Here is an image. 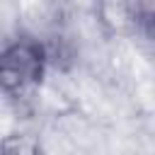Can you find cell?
Masks as SVG:
<instances>
[{"label":"cell","mask_w":155,"mask_h":155,"mask_svg":"<svg viewBox=\"0 0 155 155\" xmlns=\"http://www.w3.org/2000/svg\"><path fill=\"white\" fill-rule=\"evenodd\" d=\"M5 155H39L36 143L29 136H10L5 138Z\"/></svg>","instance_id":"7a4b0ae2"},{"label":"cell","mask_w":155,"mask_h":155,"mask_svg":"<svg viewBox=\"0 0 155 155\" xmlns=\"http://www.w3.org/2000/svg\"><path fill=\"white\" fill-rule=\"evenodd\" d=\"M41 75V51L31 44H15L2 56V85L5 90H22L36 82Z\"/></svg>","instance_id":"6da1fadb"}]
</instances>
